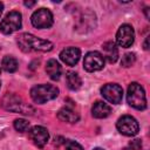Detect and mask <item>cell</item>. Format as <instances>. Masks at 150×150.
Segmentation results:
<instances>
[{
	"label": "cell",
	"mask_w": 150,
	"mask_h": 150,
	"mask_svg": "<svg viewBox=\"0 0 150 150\" xmlns=\"http://www.w3.org/2000/svg\"><path fill=\"white\" fill-rule=\"evenodd\" d=\"M66 81H67L68 88L71 89V90H77V89H80L81 86H82V80H81V77L79 76V74L75 73V71H69V73H67V75H66Z\"/></svg>",
	"instance_id": "17"
},
{
	"label": "cell",
	"mask_w": 150,
	"mask_h": 150,
	"mask_svg": "<svg viewBox=\"0 0 150 150\" xmlns=\"http://www.w3.org/2000/svg\"><path fill=\"white\" fill-rule=\"evenodd\" d=\"M102 96L112 104H118L122 102L123 97V89L116 83H108L101 88Z\"/></svg>",
	"instance_id": "8"
},
{
	"label": "cell",
	"mask_w": 150,
	"mask_h": 150,
	"mask_svg": "<svg viewBox=\"0 0 150 150\" xmlns=\"http://www.w3.org/2000/svg\"><path fill=\"white\" fill-rule=\"evenodd\" d=\"M93 150H103L102 148H95V149H93Z\"/></svg>",
	"instance_id": "26"
},
{
	"label": "cell",
	"mask_w": 150,
	"mask_h": 150,
	"mask_svg": "<svg viewBox=\"0 0 150 150\" xmlns=\"http://www.w3.org/2000/svg\"><path fill=\"white\" fill-rule=\"evenodd\" d=\"M134 40H135L134 28L128 23L122 25L118 28L117 33H116V42H117V45L123 47V48H128L134 43Z\"/></svg>",
	"instance_id": "10"
},
{
	"label": "cell",
	"mask_w": 150,
	"mask_h": 150,
	"mask_svg": "<svg viewBox=\"0 0 150 150\" xmlns=\"http://www.w3.org/2000/svg\"><path fill=\"white\" fill-rule=\"evenodd\" d=\"M102 48H103V53H104L103 57H105L108 60V62L114 63V62L117 61V59H118V49H117L115 42L108 41V42L103 43Z\"/></svg>",
	"instance_id": "14"
},
{
	"label": "cell",
	"mask_w": 150,
	"mask_h": 150,
	"mask_svg": "<svg viewBox=\"0 0 150 150\" xmlns=\"http://www.w3.org/2000/svg\"><path fill=\"white\" fill-rule=\"evenodd\" d=\"M1 66H2V68L6 70V71H8V73H14L16 69H18V61H16V59L15 57H13V56H11V55H7V56H5L4 59H2V62H1Z\"/></svg>",
	"instance_id": "18"
},
{
	"label": "cell",
	"mask_w": 150,
	"mask_h": 150,
	"mask_svg": "<svg viewBox=\"0 0 150 150\" xmlns=\"http://www.w3.org/2000/svg\"><path fill=\"white\" fill-rule=\"evenodd\" d=\"M129 148L130 150H141L142 148V142L141 139H134L129 143Z\"/></svg>",
	"instance_id": "22"
},
{
	"label": "cell",
	"mask_w": 150,
	"mask_h": 150,
	"mask_svg": "<svg viewBox=\"0 0 150 150\" xmlns=\"http://www.w3.org/2000/svg\"><path fill=\"white\" fill-rule=\"evenodd\" d=\"M57 117H59V120H61L63 122H68V123H75L80 118L79 114L74 109H71L69 107H64L61 110H59Z\"/></svg>",
	"instance_id": "15"
},
{
	"label": "cell",
	"mask_w": 150,
	"mask_h": 150,
	"mask_svg": "<svg viewBox=\"0 0 150 150\" xmlns=\"http://www.w3.org/2000/svg\"><path fill=\"white\" fill-rule=\"evenodd\" d=\"M34 5H35V1H25V6L27 7H32Z\"/></svg>",
	"instance_id": "23"
},
{
	"label": "cell",
	"mask_w": 150,
	"mask_h": 150,
	"mask_svg": "<svg viewBox=\"0 0 150 150\" xmlns=\"http://www.w3.org/2000/svg\"><path fill=\"white\" fill-rule=\"evenodd\" d=\"M21 14L19 12H9L0 22V32L4 34H12L21 28Z\"/></svg>",
	"instance_id": "5"
},
{
	"label": "cell",
	"mask_w": 150,
	"mask_h": 150,
	"mask_svg": "<svg viewBox=\"0 0 150 150\" xmlns=\"http://www.w3.org/2000/svg\"><path fill=\"white\" fill-rule=\"evenodd\" d=\"M2 9H4V5H2V2H0V16L2 14Z\"/></svg>",
	"instance_id": "25"
},
{
	"label": "cell",
	"mask_w": 150,
	"mask_h": 150,
	"mask_svg": "<svg viewBox=\"0 0 150 150\" xmlns=\"http://www.w3.org/2000/svg\"><path fill=\"white\" fill-rule=\"evenodd\" d=\"M66 150H83V148L75 141H67L66 142Z\"/></svg>",
	"instance_id": "21"
},
{
	"label": "cell",
	"mask_w": 150,
	"mask_h": 150,
	"mask_svg": "<svg viewBox=\"0 0 150 150\" xmlns=\"http://www.w3.org/2000/svg\"><path fill=\"white\" fill-rule=\"evenodd\" d=\"M30 21H32V25L36 28H40V29L49 28L53 25V14L49 9L40 8L32 14Z\"/></svg>",
	"instance_id": "7"
},
{
	"label": "cell",
	"mask_w": 150,
	"mask_h": 150,
	"mask_svg": "<svg viewBox=\"0 0 150 150\" xmlns=\"http://www.w3.org/2000/svg\"><path fill=\"white\" fill-rule=\"evenodd\" d=\"M46 71L52 80H59L61 76V66L56 60L52 59L46 64Z\"/></svg>",
	"instance_id": "16"
},
{
	"label": "cell",
	"mask_w": 150,
	"mask_h": 150,
	"mask_svg": "<svg viewBox=\"0 0 150 150\" xmlns=\"http://www.w3.org/2000/svg\"><path fill=\"white\" fill-rule=\"evenodd\" d=\"M111 112V108L109 104L102 102V101H97L94 103L93 108H91V114L94 117L96 118H105L110 115Z\"/></svg>",
	"instance_id": "13"
},
{
	"label": "cell",
	"mask_w": 150,
	"mask_h": 150,
	"mask_svg": "<svg viewBox=\"0 0 150 150\" xmlns=\"http://www.w3.org/2000/svg\"><path fill=\"white\" fill-rule=\"evenodd\" d=\"M14 128L20 132H25L29 129V122L23 118H18L14 121Z\"/></svg>",
	"instance_id": "20"
},
{
	"label": "cell",
	"mask_w": 150,
	"mask_h": 150,
	"mask_svg": "<svg viewBox=\"0 0 150 150\" xmlns=\"http://www.w3.org/2000/svg\"><path fill=\"white\" fill-rule=\"evenodd\" d=\"M127 101L128 103L137 109V110H143L146 108V98H145V91L141 84L137 82L130 83L127 93Z\"/></svg>",
	"instance_id": "2"
},
{
	"label": "cell",
	"mask_w": 150,
	"mask_h": 150,
	"mask_svg": "<svg viewBox=\"0 0 150 150\" xmlns=\"http://www.w3.org/2000/svg\"><path fill=\"white\" fill-rule=\"evenodd\" d=\"M59 95V89L52 84H39L30 89V97L36 103H45L55 98Z\"/></svg>",
	"instance_id": "3"
},
{
	"label": "cell",
	"mask_w": 150,
	"mask_h": 150,
	"mask_svg": "<svg viewBox=\"0 0 150 150\" xmlns=\"http://www.w3.org/2000/svg\"><path fill=\"white\" fill-rule=\"evenodd\" d=\"M16 42L21 50L30 52V50H39V52H49L53 49V43L48 40L39 39L32 34L23 33L18 39Z\"/></svg>",
	"instance_id": "1"
},
{
	"label": "cell",
	"mask_w": 150,
	"mask_h": 150,
	"mask_svg": "<svg viewBox=\"0 0 150 150\" xmlns=\"http://www.w3.org/2000/svg\"><path fill=\"white\" fill-rule=\"evenodd\" d=\"M81 56V52L76 47H67L60 53V59L68 66H75Z\"/></svg>",
	"instance_id": "12"
},
{
	"label": "cell",
	"mask_w": 150,
	"mask_h": 150,
	"mask_svg": "<svg viewBox=\"0 0 150 150\" xmlns=\"http://www.w3.org/2000/svg\"><path fill=\"white\" fill-rule=\"evenodd\" d=\"M116 128L124 136H135L138 134V130H139V125L136 118L129 115H124L120 117L116 123Z\"/></svg>",
	"instance_id": "6"
},
{
	"label": "cell",
	"mask_w": 150,
	"mask_h": 150,
	"mask_svg": "<svg viewBox=\"0 0 150 150\" xmlns=\"http://www.w3.org/2000/svg\"><path fill=\"white\" fill-rule=\"evenodd\" d=\"M2 105L5 109L7 110H11V111H14V112H21V114H33L34 109L27 104H25V102L15 96V95H6L2 100Z\"/></svg>",
	"instance_id": "4"
},
{
	"label": "cell",
	"mask_w": 150,
	"mask_h": 150,
	"mask_svg": "<svg viewBox=\"0 0 150 150\" xmlns=\"http://www.w3.org/2000/svg\"><path fill=\"white\" fill-rule=\"evenodd\" d=\"M148 41H149V38L145 39V42H144V49H149V46H148Z\"/></svg>",
	"instance_id": "24"
},
{
	"label": "cell",
	"mask_w": 150,
	"mask_h": 150,
	"mask_svg": "<svg viewBox=\"0 0 150 150\" xmlns=\"http://www.w3.org/2000/svg\"><path fill=\"white\" fill-rule=\"evenodd\" d=\"M135 60H136V57H135V54H134V53H127V54H124V55L122 56L121 64H122L123 67L128 68V67H131V66L135 63Z\"/></svg>",
	"instance_id": "19"
},
{
	"label": "cell",
	"mask_w": 150,
	"mask_h": 150,
	"mask_svg": "<svg viewBox=\"0 0 150 150\" xmlns=\"http://www.w3.org/2000/svg\"><path fill=\"white\" fill-rule=\"evenodd\" d=\"M123 150H130V149H128V148H125V149H123Z\"/></svg>",
	"instance_id": "27"
},
{
	"label": "cell",
	"mask_w": 150,
	"mask_h": 150,
	"mask_svg": "<svg viewBox=\"0 0 150 150\" xmlns=\"http://www.w3.org/2000/svg\"><path fill=\"white\" fill-rule=\"evenodd\" d=\"M0 87H1V82H0Z\"/></svg>",
	"instance_id": "28"
},
{
	"label": "cell",
	"mask_w": 150,
	"mask_h": 150,
	"mask_svg": "<svg viewBox=\"0 0 150 150\" xmlns=\"http://www.w3.org/2000/svg\"><path fill=\"white\" fill-rule=\"evenodd\" d=\"M29 136L38 148H43L49 139V134H48L47 129L41 125L33 127L29 130Z\"/></svg>",
	"instance_id": "11"
},
{
	"label": "cell",
	"mask_w": 150,
	"mask_h": 150,
	"mask_svg": "<svg viewBox=\"0 0 150 150\" xmlns=\"http://www.w3.org/2000/svg\"><path fill=\"white\" fill-rule=\"evenodd\" d=\"M83 67L87 71H97L104 67V57L100 52H89L83 60Z\"/></svg>",
	"instance_id": "9"
}]
</instances>
